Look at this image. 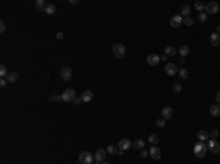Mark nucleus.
Instances as JSON below:
<instances>
[{
    "mask_svg": "<svg viewBox=\"0 0 220 164\" xmlns=\"http://www.w3.org/2000/svg\"><path fill=\"white\" fill-rule=\"evenodd\" d=\"M18 78H19V75H18L16 72H13V71H9V73H7V76L4 78L9 84H15L18 81Z\"/></svg>",
    "mask_w": 220,
    "mask_h": 164,
    "instance_id": "16",
    "label": "nucleus"
},
{
    "mask_svg": "<svg viewBox=\"0 0 220 164\" xmlns=\"http://www.w3.org/2000/svg\"><path fill=\"white\" fill-rule=\"evenodd\" d=\"M69 3H70V4H78L79 1H78V0H69Z\"/></svg>",
    "mask_w": 220,
    "mask_h": 164,
    "instance_id": "43",
    "label": "nucleus"
},
{
    "mask_svg": "<svg viewBox=\"0 0 220 164\" xmlns=\"http://www.w3.org/2000/svg\"><path fill=\"white\" fill-rule=\"evenodd\" d=\"M113 54L116 59H123L126 54V47L123 44H115L113 46Z\"/></svg>",
    "mask_w": 220,
    "mask_h": 164,
    "instance_id": "2",
    "label": "nucleus"
},
{
    "mask_svg": "<svg viewBox=\"0 0 220 164\" xmlns=\"http://www.w3.org/2000/svg\"><path fill=\"white\" fill-rule=\"evenodd\" d=\"M189 13H191V7H189V4H184L182 7H181V16L184 18H188L189 16Z\"/></svg>",
    "mask_w": 220,
    "mask_h": 164,
    "instance_id": "22",
    "label": "nucleus"
},
{
    "mask_svg": "<svg viewBox=\"0 0 220 164\" xmlns=\"http://www.w3.org/2000/svg\"><path fill=\"white\" fill-rule=\"evenodd\" d=\"M217 34H219V35H220V25H219V26H217Z\"/></svg>",
    "mask_w": 220,
    "mask_h": 164,
    "instance_id": "45",
    "label": "nucleus"
},
{
    "mask_svg": "<svg viewBox=\"0 0 220 164\" xmlns=\"http://www.w3.org/2000/svg\"><path fill=\"white\" fill-rule=\"evenodd\" d=\"M106 154H107V151H104V149H97L96 151V154H94V160L96 161H106Z\"/></svg>",
    "mask_w": 220,
    "mask_h": 164,
    "instance_id": "12",
    "label": "nucleus"
},
{
    "mask_svg": "<svg viewBox=\"0 0 220 164\" xmlns=\"http://www.w3.org/2000/svg\"><path fill=\"white\" fill-rule=\"evenodd\" d=\"M93 97H94V94L90 91V90L84 91V92H82V95H81V98H82V101H84V103H90V101L93 100Z\"/></svg>",
    "mask_w": 220,
    "mask_h": 164,
    "instance_id": "17",
    "label": "nucleus"
},
{
    "mask_svg": "<svg viewBox=\"0 0 220 164\" xmlns=\"http://www.w3.org/2000/svg\"><path fill=\"white\" fill-rule=\"evenodd\" d=\"M164 71H166V73H167L169 76H175L176 73L179 72V69L176 68V65H175V63H167V65H166V68H164Z\"/></svg>",
    "mask_w": 220,
    "mask_h": 164,
    "instance_id": "11",
    "label": "nucleus"
},
{
    "mask_svg": "<svg viewBox=\"0 0 220 164\" xmlns=\"http://www.w3.org/2000/svg\"><path fill=\"white\" fill-rule=\"evenodd\" d=\"M132 146V142L129 141V139H120L119 141V144H118V148H119V151H128L129 148Z\"/></svg>",
    "mask_w": 220,
    "mask_h": 164,
    "instance_id": "8",
    "label": "nucleus"
},
{
    "mask_svg": "<svg viewBox=\"0 0 220 164\" xmlns=\"http://www.w3.org/2000/svg\"><path fill=\"white\" fill-rule=\"evenodd\" d=\"M216 103H217V104L220 106V91L216 94Z\"/></svg>",
    "mask_w": 220,
    "mask_h": 164,
    "instance_id": "41",
    "label": "nucleus"
},
{
    "mask_svg": "<svg viewBox=\"0 0 220 164\" xmlns=\"http://www.w3.org/2000/svg\"><path fill=\"white\" fill-rule=\"evenodd\" d=\"M56 38H57V40H62V38H63V32H57V34H56Z\"/></svg>",
    "mask_w": 220,
    "mask_h": 164,
    "instance_id": "42",
    "label": "nucleus"
},
{
    "mask_svg": "<svg viewBox=\"0 0 220 164\" xmlns=\"http://www.w3.org/2000/svg\"><path fill=\"white\" fill-rule=\"evenodd\" d=\"M161 117H163L164 120H169L170 117H173V109L169 107V106L163 107V110H161Z\"/></svg>",
    "mask_w": 220,
    "mask_h": 164,
    "instance_id": "13",
    "label": "nucleus"
},
{
    "mask_svg": "<svg viewBox=\"0 0 220 164\" xmlns=\"http://www.w3.org/2000/svg\"><path fill=\"white\" fill-rule=\"evenodd\" d=\"M176 53H178V51H176L175 47H172V46H166V47H164V54L166 56H172V57H173Z\"/></svg>",
    "mask_w": 220,
    "mask_h": 164,
    "instance_id": "25",
    "label": "nucleus"
},
{
    "mask_svg": "<svg viewBox=\"0 0 220 164\" xmlns=\"http://www.w3.org/2000/svg\"><path fill=\"white\" fill-rule=\"evenodd\" d=\"M101 164H110V163H107V161H103V163H101Z\"/></svg>",
    "mask_w": 220,
    "mask_h": 164,
    "instance_id": "46",
    "label": "nucleus"
},
{
    "mask_svg": "<svg viewBox=\"0 0 220 164\" xmlns=\"http://www.w3.org/2000/svg\"><path fill=\"white\" fill-rule=\"evenodd\" d=\"M44 12H46L47 15H54V13L57 12V9H56V6H54L53 3H47V6H46Z\"/></svg>",
    "mask_w": 220,
    "mask_h": 164,
    "instance_id": "19",
    "label": "nucleus"
},
{
    "mask_svg": "<svg viewBox=\"0 0 220 164\" xmlns=\"http://www.w3.org/2000/svg\"><path fill=\"white\" fill-rule=\"evenodd\" d=\"M79 163L81 164H93L94 163V155H91V152L82 151L79 154Z\"/></svg>",
    "mask_w": 220,
    "mask_h": 164,
    "instance_id": "4",
    "label": "nucleus"
},
{
    "mask_svg": "<svg viewBox=\"0 0 220 164\" xmlns=\"http://www.w3.org/2000/svg\"><path fill=\"white\" fill-rule=\"evenodd\" d=\"M144 146H145V141H142V139H135L132 142V148H135V149H142Z\"/></svg>",
    "mask_w": 220,
    "mask_h": 164,
    "instance_id": "23",
    "label": "nucleus"
},
{
    "mask_svg": "<svg viewBox=\"0 0 220 164\" xmlns=\"http://www.w3.org/2000/svg\"><path fill=\"white\" fill-rule=\"evenodd\" d=\"M106 151H107L109 154H113V155H115L116 152H119V148H118V145H109Z\"/></svg>",
    "mask_w": 220,
    "mask_h": 164,
    "instance_id": "27",
    "label": "nucleus"
},
{
    "mask_svg": "<svg viewBox=\"0 0 220 164\" xmlns=\"http://www.w3.org/2000/svg\"><path fill=\"white\" fill-rule=\"evenodd\" d=\"M179 54H181L182 59H185L186 56L189 54V47H188V46H181V47H179Z\"/></svg>",
    "mask_w": 220,
    "mask_h": 164,
    "instance_id": "26",
    "label": "nucleus"
},
{
    "mask_svg": "<svg viewBox=\"0 0 220 164\" xmlns=\"http://www.w3.org/2000/svg\"><path fill=\"white\" fill-rule=\"evenodd\" d=\"M184 24H185L186 26H191V25L194 24V19L191 18V16H188V18H184Z\"/></svg>",
    "mask_w": 220,
    "mask_h": 164,
    "instance_id": "35",
    "label": "nucleus"
},
{
    "mask_svg": "<svg viewBox=\"0 0 220 164\" xmlns=\"http://www.w3.org/2000/svg\"><path fill=\"white\" fill-rule=\"evenodd\" d=\"M208 136H210L211 139H216V138L219 136V130H217V129H213V130H210V132H208Z\"/></svg>",
    "mask_w": 220,
    "mask_h": 164,
    "instance_id": "33",
    "label": "nucleus"
},
{
    "mask_svg": "<svg viewBox=\"0 0 220 164\" xmlns=\"http://www.w3.org/2000/svg\"><path fill=\"white\" fill-rule=\"evenodd\" d=\"M50 100L51 101H62V95H51Z\"/></svg>",
    "mask_w": 220,
    "mask_h": 164,
    "instance_id": "36",
    "label": "nucleus"
},
{
    "mask_svg": "<svg viewBox=\"0 0 220 164\" xmlns=\"http://www.w3.org/2000/svg\"><path fill=\"white\" fill-rule=\"evenodd\" d=\"M204 10H205L207 15H216L220 10V6H219V3H216V1H210V3L205 4V9Z\"/></svg>",
    "mask_w": 220,
    "mask_h": 164,
    "instance_id": "3",
    "label": "nucleus"
},
{
    "mask_svg": "<svg viewBox=\"0 0 220 164\" xmlns=\"http://www.w3.org/2000/svg\"><path fill=\"white\" fill-rule=\"evenodd\" d=\"M75 98H76V95H75V90H72V88L65 90L63 94H62V101H65V103H72Z\"/></svg>",
    "mask_w": 220,
    "mask_h": 164,
    "instance_id": "5",
    "label": "nucleus"
},
{
    "mask_svg": "<svg viewBox=\"0 0 220 164\" xmlns=\"http://www.w3.org/2000/svg\"><path fill=\"white\" fill-rule=\"evenodd\" d=\"M208 149L213 152V154H217L220 151V144L217 141H214V139H211L210 142H208Z\"/></svg>",
    "mask_w": 220,
    "mask_h": 164,
    "instance_id": "14",
    "label": "nucleus"
},
{
    "mask_svg": "<svg viewBox=\"0 0 220 164\" xmlns=\"http://www.w3.org/2000/svg\"><path fill=\"white\" fill-rule=\"evenodd\" d=\"M60 78L63 79V81H70V78H72V69L69 68V66H65V68H62L60 69Z\"/></svg>",
    "mask_w": 220,
    "mask_h": 164,
    "instance_id": "7",
    "label": "nucleus"
},
{
    "mask_svg": "<svg viewBox=\"0 0 220 164\" xmlns=\"http://www.w3.org/2000/svg\"><path fill=\"white\" fill-rule=\"evenodd\" d=\"M197 136H198V141H201V142H205V141H208V138H210V136H208V132H207V130H200Z\"/></svg>",
    "mask_w": 220,
    "mask_h": 164,
    "instance_id": "21",
    "label": "nucleus"
},
{
    "mask_svg": "<svg viewBox=\"0 0 220 164\" xmlns=\"http://www.w3.org/2000/svg\"><path fill=\"white\" fill-rule=\"evenodd\" d=\"M156 126H157L159 129H163L164 126H166V120H164L163 117H160V119H159V120L156 122Z\"/></svg>",
    "mask_w": 220,
    "mask_h": 164,
    "instance_id": "30",
    "label": "nucleus"
},
{
    "mask_svg": "<svg viewBox=\"0 0 220 164\" xmlns=\"http://www.w3.org/2000/svg\"><path fill=\"white\" fill-rule=\"evenodd\" d=\"M160 62H161L160 56H157V54H148L147 56V63H148L150 66H157Z\"/></svg>",
    "mask_w": 220,
    "mask_h": 164,
    "instance_id": "10",
    "label": "nucleus"
},
{
    "mask_svg": "<svg viewBox=\"0 0 220 164\" xmlns=\"http://www.w3.org/2000/svg\"><path fill=\"white\" fill-rule=\"evenodd\" d=\"M182 24H184V18L181 15H173L170 18V26L172 28H179Z\"/></svg>",
    "mask_w": 220,
    "mask_h": 164,
    "instance_id": "6",
    "label": "nucleus"
},
{
    "mask_svg": "<svg viewBox=\"0 0 220 164\" xmlns=\"http://www.w3.org/2000/svg\"><path fill=\"white\" fill-rule=\"evenodd\" d=\"M207 19H208V15H207L205 12H201V13L198 15V21H200V22H205Z\"/></svg>",
    "mask_w": 220,
    "mask_h": 164,
    "instance_id": "34",
    "label": "nucleus"
},
{
    "mask_svg": "<svg viewBox=\"0 0 220 164\" xmlns=\"http://www.w3.org/2000/svg\"><path fill=\"white\" fill-rule=\"evenodd\" d=\"M7 73H9L7 68H6L4 65H1V66H0V76H1V78H6V76H7Z\"/></svg>",
    "mask_w": 220,
    "mask_h": 164,
    "instance_id": "32",
    "label": "nucleus"
},
{
    "mask_svg": "<svg viewBox=\"0 0 220 164\" xmlns=\"http://www.w3.org/2000/svg\"><path fill=\"white\" fill-rule=\"evenodd\" d=\"M160 59H161V62H164V60H167V56H166V54H163L161 57H160Z\"/></svg>",
    "mask_w": 220,
    "mask_h": 164,
    "instance_id": "44",
    "label": "nucleus"
},
{
    "mask_svg": "<svg viewBox=\"0 0 220 164\" xmlns=\"http://www.w3.org/2000/svg\"><path fill=\"white\" fill-rule=\"evenodd\" d=\"M172 91L176 92V94H179V92L182 91V85H181L179 82H175V84L172 85Z\"/></svg>",
    "mask_w": 220,
    "mask_h": 164,
    "instance_id": "29",
    "label": "nucleus"
},
{
    "mask_svg": "<svg viewBox=\"0 0 220 164\" xmlns=\"http://www.w3.org/2000/svg\"><path fill=\"white\" fill-rule=\"evenodd\" d=\"M6 31V24L3 21H0V32H4Z\"/></svg>",
    "mask_w": 220,
    "mask_h": 164,
    "instance_id": "39",
    "label": "nucleus"
},
{
    "mask_svg": "<svg viewBox=\"0 0 220 164\" xmlns=\"http://www.w3.org/2000/svg\"><path fill=\"white\" fill-rule=\"evenodd\" d=\"M210 44H211L213 47H219L220 46V35L217 32H213V34L210 35Z\"/></svg>",
    "mask_w": 220,
    "mask_h": 164,
    "instance_id": "15",
    "label": "nucleus"
},
{
    "mask_svg": "<svg viewBox=\"0 0 220 164\" xmlns=\"http://www.w3.org/2000/svg\"><path fill=\"white\" fill-rule=\"evenodd\" d=\"M46 6H47V3L44 0H35V7H37L38 12H44Z\"/></svg>",
    "mask_w": 220,
    "mask_h": 164,
    "instance_id": "20",
    "label": "nucleus"
},
{
    "mask_svg": "<svg viewBox=\"0 0 220 164\" xmlns=\"http://www.w3.org/2000/svg\"><path fill=\"white\" fill-rule=\"evenodd\" d=\"M207 151H208V145H207V142H201V141H198L195 146H194V154H195V157H198V158H203L204 155L207 154Z\"/></svg>",
    "mask_w": 220,
    "mask_h": 164,
    "instance_id": "1",
    "label": "nucleus"
},
{
    "mask_svg": "<svg viewBox=\"0 0 220 164\" xmlns=\"http://www.w3.org/2000/svg\"><path fill=\"white\" fill-rule=\"evenodd\" d=\"M150 157L153 160H160L161 158V149L159 146L154 145L153 148H150Z\"/></svg>",
    "mask_w": 220,
    "mask_h": 164,
    "instance_id": "9",
    "label": "nucleus"
},
{
    "mask_svg": "<svg viewBox=\"0 0 220 164\" xmlns=\"http://www.w3.org/2000/svg\"><path fill=\"white\" fill-rule=\"evenodd\" d=\"M148 155H150V151H145V149L142 148V149H141V157L145 158V157H148Z\"/></svg>",
    "mask_w": 220,
    "mask_h": 164,
    "instance_id": "38",
    "label": "nucleus"
},
{
    "mask_svg": "<svg viewBox=\"0 0 220 164\" xmlns=\"http://www.w3.org/2000/svg\"><path fill=\"white\" fill-rule=\"evenodd\" d=\"M179 76L182 78V79H188V76H189V72H188V69H185V68H182V69H179Z\"/></svg>",
    "mask_w": 220,
    "mask_h": 164,
    "instance_id": "28",
    "label": "nucleus"
},
{
    "mask_svg": "<svg viewBox=\"0 0 220 164\" xmlns=\"http://www.w3.org/2000/svg\"><path fill=\"white\" fill-rule=\"evenodd\" d=\"M148 142L153 144V145H157L159 142H160V138H159V135L157 133H151L150 136H148Z\"/></svg>",
    "mask_w": 220,
    "mask_h": 164,
    "instance_id": "24",
    "label": "nucleus"
},
{
    "mask_svg": "<svg viewBox=\"0 0 220 164\" xmlns=\"http://www.w3.org/2000/svg\"><path fill=\"white\" fill-rule=\"evenodd\" d=\"M195 9L201 13V12H204V9H205V4H204L203 1H197V3H195Z\"/></svg>",
    "mask_w": 220,
    "mask_h": 164,
    "instance_id": "31",
    "label": "nucleus"
},
{
    "mask_svg": "<svg viewBox=\"0 0 220 164\" xmlns=\"http://www.w3.org/2000/svg\"><path fill=\"white\" fill-rule=\"evenodd\" d=\"M210 114H211L213 117H220V106L219 104H214V106L210 107Z\"/></svg>",
    "mask_w": 220,
    "mask_h": 164,
    "instance_id": "18",
    "label": "nucleus"
},
{
    "mask_svg": "<svg viewBox=\"0 0 220 164\" xmlns=\"http://www.w3.org/2000/svg\"><path fill=\"white\" fill-rule=\"evenodd\" d=\"M72 103H73L75 106H79V104H81V103H84V101H82V98H81V97H79V98L76 97V98H75V100H73Z\"/></svg>",
    "mask_w": 220,
    "mask_h": 164,
    "instance_id": "37",
    "label": "nucleus"
},
{
    "mask_svg": "<svg viewBox=\"0 0 220 164\" xmlns=\"http://www.w3.org/2000/svg\"><path fill=\"white\" fill-rule=\"evenodd\" d=\"M6 85H7V81H6L4 78H1V79H0V87H1V88H6Z\"/></svg>",
    "mask_w": 220,
    "mask_h": 164,
    "instance_id": "40",
    "label": "nucleus"
}]
</instances>
